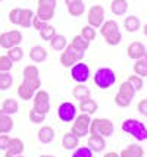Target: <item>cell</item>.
<instances>
[{"mask_svg":"<svg viewBox=\"0 0 147 157\" xmlns=\"http://www.w3.org/2000/svg\"><path fill=\"white\" fill-rule=\"evenodd\" d=\"M122 131L130 134L131 137H134L137 141H146L147 140V128L146 125L137 119H126L122 122Z\"/></svg>","mask_w":147,"mask_h":157,"instance_id":"6da1fadb","label":"cell"},{"mask_svg":"<svg viewBox=\"0 0 147 157\" xmlns=\"http://www.w3.org/2000/svg\"><path fill=\"white\" fill-rule=\"evenodd\" d=\"M113 122L107 117H96L91 119L90 123V135H102L109 138L113 134Z\"/></svg>","mask_w":147,"mask_h":157,"instance_id":"7a4b0ae2","label":"cell"},{"mask_svg":"<svg viewBox=\"0 0 147 157\" xmlns=\"http://www.w3.org/2000/svg\"><path fill=\"white\" fill-rule=\"evenodd\" d=\"M116 82V75L110 68H100L94 74V84L99 88L107 90Z\"/></svg>","mask_w":147,"mask_h":157,"instance_id":"3957f363","label":"cell"},{"mask_svg":"<svg viewBox=\"0 0 147 157\" xmlns=\"http://www.w3.org/2000/svg\"><path fill=\"white\" fill-rule=\"evenodd\" d=\"M90 123H91V117L87 113H81L77 115V117L74 119L72 123V129L71 132L75 134L78 138H84L90 134Z\"/></svg>","mask_w":147,"mask_h":157,"instance_id":"277c9868","label":"cell"},{"mask_svg":"<svg viewBox=\"0 0 147 157\" xmlns=\"http://www.w3.org/2000/svg\"><path fill=\"white\" fill-rule=\"evenodd\" d=\"M84 55L85 53H81L78 52L77 48L72 47V44H68L65 50L62 52L60 55V63H62L65 68H71L72 65H75L77 62H81L84 59Z\"/></svg>","mask_w":147,"mask_h":157,"instance_id":"5b68a950","label":"cell"},{"mask_svg":"<svg viewBox=\"0 0 147 157\" xmlns=\"http://www.w3.org/2000/svg\"><path fill=\"white\" fill-rule=\"evenodd\" d=\"M90 68L87 63H83V62H77L75 65L71 66V78L74 79L78 84H85V82L90 79Z\"/></svg>","mask_w":147,"mask_h":157,"instance_id":"8992f818","label":"cell"},{"mask_svg":"<svg viewBox=\"0 0 147 157\" xmlns=\"http://www.w3.org/2000/svg\"><path fill=\"white\" fill-rule=\"evenodd\" d=\"M22 74H24V82L28 84L34 91H37V90L41 87L40 72H38L37 66H34V65H28V66L24 68V72H22Z\"/></svg>","mask_w":147,"mask_h":157,"instance_id":"52a82bcc","label":"cell"},{"mask_svg":"<svg viewBox=\"0 0 147 157\" xmlns=\"http://www.w3.org/2000/svg\"><path fill=\"white\" fill-rule=\"evenodd\" d=\"M22 41V33L18 29H12V31H6L0 35V46L3 48H9L15 47V46H19Z\"/></svg>","mask_w":147,"mask_h":157,"instance_id":"ba28073f","label":"cell"},{"mask_svg":"<svg viewBox=\"0 0 147 157\" xmlns=\"http://www.w3.org/2000/svg\"><path fill=\"white\" fill-rule=\"evenodd\" d=\"M33 101H34V109L41 112V113H49L50 112V97L49 93L44 91V90H38L33 97Z\"/></svg>","mask_w":147,"mask_h":157,"instance_id":"9c48e42d","label":"cell"},{"mask_svg":"<svg viewBox=\"0 0 147 157\" xmlns=\"http://www.w3.org/2000/svg\"><path fill=\"white\" fill-rule=\"evenodd\" d=\"M87 21H88V25L93 28L102 27V24L105 22V9H103V6H100V5L91 6L90 10H88Z\"/></svg>","mask_w":147,"mask_h":157,"instance_id":"30bf717a","label":"cell"},{"mask_svg":"<svg viewBox=\"0 0 147 157\" xmlns=\"http://www.w3.org/2000/svg\"><path fill=\"white\" fill-rule=\"evenodd\" d=\"M57 117L62 122H74L77 117V107L71 101H65L57 107Z\"/></svg>","mask_w":147,"mask_h":157,"instance_id":"8fae6325","label":"cell"},{"mask_svg":"<svg viewBox=\"0 0 147 157\" xmlns=\"http://www.w3.org/2000/svg\"><path fill=\"white\" fill-rule=\"evenodd\" d=\"M25 150V145H24V141L21 138H10L9 141V145L5 150V157H15L22 154Z\"/></svg>","mask_w":147,"mask_h":157,"instance_id":"7c38bea8","label":"cell"},{"mask_svg":"<svg viewBox=\"0 0 147 157\" xmlns=\"http://www.w3.org/2000/svg\"><path fill=\"white\" fill-rule=\"evenodd\" d=\"M146 53H147L146 46H144L143 43H140V41H133V43L126 47V55H128L130 59H133V60L141 59Z\"/></svg>","mask_w":147,"mask_h":157,"instance_id":"4fadbf2b","label":"cell"},{"mask_svg":"<svg viewBox=\"0 0 147 157\" xmlns=\"http://www.w3.org/2000/svg\"><path fill=\"white\" fill-rule=\"evenodd\" d=\"M87 145H88V148L93 153H100V151L105 150V147H106L105 137H102V135H90Z\"/></svg>","mask_w":147,"mask_h":157,"instance_id":"5bb4252c","label":"cell"},{"mask_svg":"<svg viewBox=\"0 0 147 157\" xmlns=\"http://www.w3.org/2000/svg\"><path fill=\"white\" fill-rule=\"evenodd\" d=\"M144 156V150L138 144H130L126 148L119 153V157H143Z\"/></svg>","mask_w":147,"mask_h":157,"instance_id":"9a60e30c","label":"cell"},{"mask_svg":"<svg viewBox=\"0 0 147 157\" xmlns=\"http://www.w3.org/2000/svg\"><path fill=\"white\" fill-rule=\"evenodd\" d=\"M62 145H63V148L68 151L75 150L78 145H79V138L75 134H72V132H66L62 138Z\"/></svg>","mask_w":147,"mask_h":157,"instance_id":"2e32d148","label":"cell"},{"mask_svg":"<svg viewBox=\"0 0 147 157\" xmlns=\"http://www.w3.org/2000/svg\"><path fill=\"white\" fill-rule=\"evenodd\" d=\"M29 59L35 63H41L47 59V50L43 46H34L29 50Z\"/></svg>","mask_w":147,"mask_h":157,"instance_id":"e0dca14e","label":"cell"},{"mask_svg":"<svg viewBox=\"0 0 147 157\" xmlns=\"http://www.w3.org/2000/svg\"><path fill=\"white\" fill-rule=\"evenodd\" d=\"M99 109V104L93 98H85L83 101H79V110L81 113H87V115H94Z\"/></svg>","mask_w":147,"mask_h":157,"instance_id":"ac0fdd59","label":"cell"},{"mask_svg":"<svg viewBox=\"0 0 147 157\" xmlns=\"http://www.w3.org/2000/svg\"><path fill=\"white\" fill-rule=\"evenodd\" d=\"M14 129V119L0 110V134H9Z\"/></svg>","mask_w":147,"mask_h":157,"instance_id":"d6986e66","label":"cell"},{"mask_svg":"<svg viewBox=\"0 0 147 157\" xmlns=\"http://www.w3.org/2000/svg\"><path fill=\"white\" fill-rule=\"evenodd\" d=\"M110 10L116 16H124L126 13V10H128V2L126 0H112Z\"/></svg>","mask_w":147,"mask_h":157,"instance_id":"ffe728a7","label":"cell"},{"mask_svg":"<svg viewBox=\"0 0 147 157\" xmlns=\"http://www.w3.org/2000/svg\"><path fill=\"white\" fill-rule=\"evenodd\" d=\"M124 28H125L128 33H137L141 28V21L138 19L137 16L130 15V16H126L125 21H124Z\"/></svg>","mask_w":147,"mask_h":157,"instance_id":"44dd1931","label":"cell"},{"mask_svg":"<svg viewBox=\"0 0 147 157\" xmlns=\"http://www.w3.org/2000/svg\"><path fill=\"white\" fill-rule=\"evenodd\" d=\"M90 94H91L90 88L85 87L84 84H78L77 87H74V90H72V96H74V98H77L78 101H83L85 98H90Z\"/></svg>","mask_w":147,"mask_h":157,"instance_id":"7402d4cb","label":"cell"},{"mask_svg":"<svg viewBox=\"0 0 147 157\" xmlns=\"http://www.w3.org/2000/svg\"><path fill=\"white\" fill-rule=\"evenodd\" d=\"M68 12L71 16H81L85 12V5L83 0H72L68 5Z\"/></svg>","mask_w":147,"mask_h":157,"instance_id":"603a6c76","label":"cell"},{"mask_svg":"<svg viewBox=\"0 0 147 157\" xmlns=\"http://www.w3.org/2000/svg\"><path fill=\"white\" fill-rule=\"evenodd\" d=\"M35 16H38V18L41 21H44V22H49V21L53 19V16H55V7L38 5V7H37V15H35Z\"/></svg>","mask_w":147,"mask_h":157,"instance_id":"cb8c5ba5","label":"cell"},{"mask_svg":"<svg viewBox=\"0 0 147 157\" xmlns=\"http://www.w3.org/2000/svg\"><path fill=\"white\" fill-rule=\"evenodd\" d=\"M38 140L43 144H49L55 140V129L52 126H41L38 131Z\"/></svg>","mask_w":147,"mask_h":157,"instance_id":"d4e9b609","label":"cell"},{"mask_svg":"<svg viewBox=\"0 0 147 157\" xmlns=\"http://www.w3.org/2000/svg\"><path fill=\"white\" fill-rule=\"evenodd\" d=\"M18 110H19V104L16 100L14 98H6L3 104H2V112L5 113V115H9V116H12L15 113H18Z\"/></svg>","mask_w":147,"mask_h":157,"instance_id":"484cf974","label":"cell"},{"mask_svg":"<svg viewBox=\"0 0 147 157\" xmlns=\"http://www.w3.org/2000/svg\"><path fill=\"white\" fill-rule=\"evenodd\" d=\"M134 72H135V75L141 76V78H144V76H147V53L141 59H137L135 60V63H134Z\"/></svg>","mask_w":147,"mask_h":157,"instance_id":"4316f807","label":"cell"},{"mask_svg":"<svg viewBox=\"0 0 147 157\" xmlns=\"http://www.w3.org/2000/svg\"><path fill=\"white\" fill-rule=\"evenodd\" d=\"M50 46H52L53 50H56V52H63L65 47L68 46V40H66L65 35L55 34L53 35V38L50 40Z\"/></svg>","mask_w":147,"mask_h":157,"instance_id":"83f0119b","label":"cell"},{"mask_svg":"<svg viewBox=\"0 0 147 157\" xmlns=\"http://www.w3.org/2000/svg\"><path fill=\"white\" fill-rule=\"evenodd\" d=\"M71 44H72V47L74 48H77L78 52L85 53V52H87V48H88V46H90V41H87L83 35L79 34V35H75V37L72 38Z\"/></svg>","mask_w":147,"mask_h":157,"instance_id":"f1b7e54d","label":"cell"},{"mask_svg":"<svg viewBox=\"0 0 147 157\" xmlns=\"http://www.w3.org/2000/svg\"><path fill=\"white\" fill-rule=\"evenodd\" d=\"M116 31H119V25L116 21H105L103 24H102V27H100V34L103 35V37H106V35L112 34V33H116Z\"/></svg>","mask_w":147,"mask_h":157,"instance_id":"f546056e","label":"cell"},{"mask_svg":"<svg viewBox=\"0 0 147 157\" xmlns=\"http://www.w3.org/2000/svg\"><path fill=\"white\" fill-rule=\"evenodd\" d=\"M34 94H35V91L29 87L28 84H25V82H22L21 85L18 87V96H19V98H22L24 101H27V100H33Z\"/></svg>","mask_w":147,"mask_h":157,"instance_id":"4dcf8cb0","label":"cell"},{"mask_svg":"<svg viewBox=\"0 0 147 157\" xmlns=\"http://www.w3.org/2000/svg\"><path fill=\"white\" fill-rule=\"evenodd\" d=\"M33 18H34V12H33L31 9H22L21 19H19V25H21L22 28L33 27Z\"/></svg>","mask_w":147,"mask_h":157,"instance_id":"1f68e13d","label":"cell"},{"mask_svg":"<svg viewBox=\"0 0 147 157\" xmlns=\"http://www.w3.org/2000/svg\"><path fill=\"white\" fill-rule=\"evenodd\" d=\"M14 84V76L10 72H2L0 74V91H6L12 87Z\"/></svg>","mask_w":147,"mask_h":157,"instance_id":"d6a6232c","label":"cell"},{"mask_svg":"<svg viewBox=\"0 0 147 157\" xmlns=\"http://www.w3.org/2000/svg\"><path fill=\"white\" fill-rule=\"evenodd\" d=\"M7 57L14 62V63L15 62L22 60V57H24V50H22L19 46H15V47H12V48H9V50H7Z\"/></svg>","mask_w":147,"mask_h":157,"instance_id":"836d02e7","label":"cell"},{"mask_svg":"<svg viewBox=\"0 0 147 157\" xmlns=\"http://www.w3.org/2000/svg\"><path fill=\"white\" fill-rule=\"evenodd\" d=\"M38 34H40V37H41L44 41H50L52 38H53V35L56 34V29H55V27L53 25H46L44 28H41L40 31H38Z\"/></svg>","mask_w":147,"mask_h":157,"instance_id":"e575fe53","label":"cell"},{"mask_svg":"<svg viewBox=\"0 0 147 157\" xmlns=\"http://www.w3.org/2000/svg\"><path fill=\"white\" fill-rule=\"evenodd\" d=\"M119 94H122V96H125V97H128V98H131L133 100L134 98V96H135V90L128 84V82H122L121 85H119V91H118Z\"/></svg>","mask_w":147,"mask_h":157,"instance_id":"d590c367","label":"cell"},{"mask_svg":"<svg viewBox=\"0 0 147 157\" xmlns=\"http://www.w3.org/2000/svg\"><path fill=\"white\" fill-rule=\"evenodd\" d=\"M126 82L135 90V93H138V91L143 88V78L138 75H130L128 79H126Z\"/></svg>","mask_w":147,"mask_h":157,"instance_id":"8d00e7d4","label":"cell"},{"mask_svg":"<svg viewBox=\"0 0 147 157\" xmlns=\"http://www.w3.org/2000/svg\"><path fill=\"white\" fill-rule=\"evenodd\" d=\"M29 121L33 123H43L46 121V113H41V112H38V110H35L34 107L29 110Z\"/></svg>","mask_w":147,"mask_h":157,"instance_id":"74e56055","label":"cell"},{"mask_svg":"<svg viewBox=\"0 0 147 157\" xmlns=\"http://www.w3.org/2000/svg\"><path fill=\"white\" fill-rule=\"evenodd\" d=\"M106 41V44H109V46H118L121 40H122V34H121V31H116V33H112V34L106 35L103 37Z\"/></svg>","mask_w":147,"mask_h":157,"instance_id":"f35d334b","label":"cell"},{"mask_svg":"<svg viewBox=\"0 0 147 157\" xmlns=\"http://www.w3.org/2000/svg\"><path fill=\"white\" fill-rule=\"evenodd\" d=\"M14 68V62L6 56H0V74L2 72H10V69Z\"/></svg>","mask_w":147,"mask_h":157,"instance_id":"ab89813d","label":"cell"},{"mask_svg":"<svg viewBox=\"0 0 147 157\" xmlns=\"http://www.w3.org/2000/svg\"><path fill=\"white\" fill-rule=\"evenodd\" d=\"M81 35L84 37L87 41H93L96 38V29L90 25H85V27L81 28Z\"/></svg>","mask_w":147,"mask_h":157,"instance_id":"60d3db41","label":"cell"},{"mask_svg":"<svg viewBox=\"0 0 147 157\" xmlns=\"http://www.w3.org/2000/svg\"><path fill=\"white\" fill-rule=\"evenodd\" d=\"M21 12H22L21 7H14V9L9 12V21H10V24H14V25H19Z\"/></svg>","mask_w":147,"mask_h":157,"instance_id":"b9f144b4","label":"cell"},{"mask_svg":"<svg viewBox=\"0 0 147 157\" xmlns=\"http://www.w3.org/2000/svg\"><path fill=\"white\" fill-rule=\"evenodd\" d=\"M72 157H93V151L88 147H77Z\"/></svg>","mask_w":147,"mask_h":157,"instance_id":"7bdbcfd3","label":"cell"},{"mask_svg":"<svg viewBox=\"0 0 147 157\" xmlns=\"http://www.w3.org/2000/svg\"><path fill=\"white\" fill-rule=\"evenodd\" d=\"M131 98H128V97H125V96H122V94H116L115 96V104L116 106H119V107H128L130 104H131Z\"/></svg>","mask_w":147,"mask_h":157,"instance_id":"ee69618b","label":"cell"},{"mask_svg":"<svg viewBox=\"0 0 147 157\" xmlns=\"http://www.w3.org/2000/svg\"><path fill=\"white\" fill-rule=\"evenodd\" d=\"M137 110H138V113L143 115L144 117H147V98H143L138 101L137 104Z\"/></svg>","mask_w":147,"mask_h":157,"instance_id":"f6af8a7d","label":"cell"},{"mask_svg":"<svg viewBox=\"0 0 147 157\" xmlns=\"http://www.w3.org/2000/svg\"><path fill=\"white\" fill-rule=\"evenodd\" d=\"M47 24H49V22H44V21H41L38 16H35V15H34V18H33V27H34L37 31H40V29H41V28H44Z\"/></svg>","mask_w":147,"mask_h":157,"instance_id":"bcb514c9","label":"cell"},{"mask_svg":"<svg viewBox=\"0 0 147 157\" xmlns=\"http://www.w3.org/2000/svg\"><path fill=\"white\" fill-rule=\"evenodd\" d=\"M9 141H10V137L7 134H0V150H6L7 145H9Z\"/></svg>","mask_w":147,"mask_h":157,"instance_id":"7dc6e473","label":"cell"},{"mask_svg":"<svg viewBox=\"0 0 147 157\" xmlns=\"http://www.w3.org/2000/svg\"><path fill=\"white\" fill-rule=\"evenodd\" d=\"M103 157H119L118 153H115V151H109V153H106Z\"/></svg>","mask_w":147,"mask_h":157,"instance_id":"c3c4849f","label":"cell"},{"mask_svg":"<svg viewBox=\"0 0 147 157\" xmlns=\"http://www.w3.org/2000/svg\"><path fill=\"white\" fill-rule=\"evenodd\" d=\"M143 33H144V35L147 37V22L144 24V27H143Z\"/></svg>","mask_w":147,"mask_h":157,"instance_id":"681fc988","label":"cell"},{"mask_svg":"<svg viewBox=\"0 0 147 157\" xmlns=\"http://www.w3.org/2000/svg\"><path fill=\"white\" fill-rule=\"evenodd\" d=\"M71 2H72V0H65V5H66V6H68V5H69Z\"/></svg>","mask_w":147,"mask_h":157,"instance_id":"f907efd6","label":"cell"},{"mask_svg":"<svg viewBox=\"0 0 147 157\" xmlns=\"http://www.w3.org/2000/svg\"><path fill=\"white\" fill-rule=\"evenodd\" d=\"M40 157H55V156H50V154H43V156H40Z\"/></svg>","mask_w":147,"mask_h":157,"instance_id":"816d5d0a","label":"cell"},{"mask_svg":"<svg viewBox=\"0 0 147 157\" xmlns=\"http://www.w3.org/2000/svg\"><path fill=\"white\" fill-rule=\"evenodd\" d=\"M15 157H25V156H22V154H19V156H15Z\"/></svg>","mask_w":147,"mask_h":157,"instance_id":"f5cc1de1","label":"cell"},{"mask_svg":"<svg viewBox=\"0 0 147 157\" xmlns=\"http://www.w3.org/2000/svg\"><path fill=\"white\" fill-rule=\"evenodd\" d=\"M0 2H3V0H0Z\"/></svg>","mask_w":147,"mask_h":157,"instance_id":"db71d44e","label":"cell"}]
</instances>
